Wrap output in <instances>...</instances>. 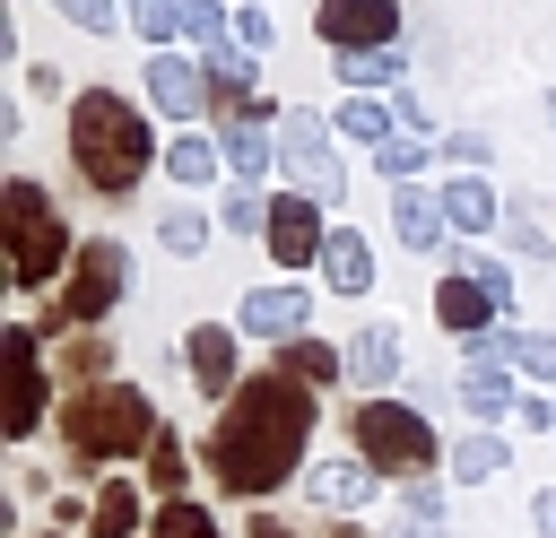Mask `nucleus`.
<instances>
[{
    "mask_svg": "<svg viewBox=\"0 0 556 538\" xmlns=\"http://www.w3.org/2000/svg\"><path fill=\"white\" fill-rule=\"evenodd\" d=\"M0 356H9V434H35L43 425V364H35V330H9L0 338Z\"/></svg>",
    "mask_w": 556,
    "mask_h": 538,
    "instance_id": "12",
    "label": "nucleus"
},
{
    "mask_svg": "<svg viewBox=\"0 0 556 538\" xmlns=\"http://www.w3.org/2000/svg\"><path fill=\"white\" fill-rule=\"evenodd\" d=\"M426 156H434V130H408V139H391V148H382V174H391V191H400V182H417V174H426Z\"/></svg>",
    "mask_w": 556,
    "mask_h": 538,
    "instance_id": "28",
    "label": "nucleus"
},
{
    "mask_svg": "<svg viewBox=\"0 0 556 538\" xmlns=\"http://www.w3.org/2000/svg\"><path fill=\"white\" fill-rule=\"evenodd\" d=\"M365 495H374L365 451H339V460H321V469H313V503H321V512H356Z\"/></svg>",
    "mask_w": 556,
    "mask_h": 538,
    "instance_id": "19",
    "label": "nucleus"
},
{
    "mask_svg": "<svg viewBox=\"0 0 556 538\" xmlns=\"http://www.w3.org/2000/svg\"><path fill=\"white\" fill-rule=\"evenodd\" d=\"M443 217H452V234H486V226H504V200L486 191V174H452L443 182Z\"/></svg>",
    "mask_w": 556,
    "mask_h": 538,
    "instance_id": "18",
    "label": "nucleus"
},
{
    "mask_svg": "<svg viewBox=\"0 0 556 538\" xmlns=\"http://www.w3.org/2000/svg\"><path fill=\"white\" fill-rule=\"evenodd\" d=\"M104 356H113L104 338H70V356H61V364H70V373H104Z\"/></svg>",
    "mask_w": 556,
    "mask_h": 538,
    "instance_id": "39",
    "label": "nucleus"
},
{
    "mask_svg": "<svg viewBox=\"0 0 556 538\" xmlns=\"http://www.w3.org/2000/svg\"><path fill=\"white\" fill-rule=\"evenodd\" d=\"M252 538H304L295 521H278V512H252Z\"/></svg>",
    "mask_w": 556,
    "mask_h": 538,
    "instance_id": "43",
    "label": "nucleus"
},
{
    "mask_svg": "<svg viewBox=\"0 0 556 538\" xmlns=\"http://www.w3.org/2000/svg\"><path fill=\"white\" fill-rule=\"evenodd\" d=\"M217 165H226L217 139H174V148H165V174H174V182H208Z\"/></svg>",
    "mask_w": 556,
    "mask_h": 538,
    "instance_id": "25",
    "label": "nucleus"
},
{
    "mask_svg": "<svg viewBox=\"0 0 556 538\" xmlns=\"http://www.w3.org/2000/svg\"><path fill=\"white\" fill-rule=\"evenodd\" d=\"M122 304V243H78L70 286H61V321H104Z\"/></svg>",
    "mask_w": 556,
    "mask_h": 538,
    "instance_id": "7",
    "label": "nucleus"
},
{
    "mask_svg": "<svg viewBox=\"0 0 556 538\" xmlns=\"http://www.w3.org/2000/svg\"><path fill=\"white\" fill-rule=\"evenodd\" d=\"M304 443H313V390L269 364V373H252V382L226 399V417L208 425V477H217L226 495H269V486L295 477Z\"/></svg>",
    "mask_w": 556,
    "mask_h": 538,
    "instance_id": "1",
    "label": "nucleus"
},
{
    "mask_svg": "<svg viewBox=\"0 0 556 538\" xmlns=\"http://www.w3.org/2000/svg\"><path fill=\"white\" fill-rule=\"evenodd\" d=\"M217 226H226V234H269V200H261V191H226V200H217Z\"/></svg>",
    "mask_w": 556,
    "mask_h": 538,
    "instance_id": "30",
    "label": "nucleus"
},
{
    "mask_svg": "<svg viewBox=\"0 0 556 538\" xmlns=\"http://www.w3.org/2000/svg\"><path fill=\"white\" fill-rule=\"evenodd\" d=\"M61 434L78 460H122V451H156V399L130 382H87L61 408Z\"/></svg>",
    "mask_w": 556,
    "mask_h": 538,
    "instance_id": "3",
    "label": "nucleus"
},
{
    "mask_svg": "<svg viewBox=\"0 0 556 538\" xmlns=\"http://www.w3.org/2000/svg\"><path fill=\"white\" fill-rule=\"evenodd\" d=\"M513 364L530 382H556V330H513Z\"/></svg>",
    "mask_w": 556,
    "mask_h": 538,
    "instance_id": "31",
    "label": "nucleus"
},
{
    "mask_svg": "<svg viewBox=\"0 0 556 538\" xmlns=\"http://www.w3.org/2000/svg\"><path fill=\"white\" fill-rule=\"evenodd\" d=\"M400 52H339V87H356V95H374V87H400Z\"/></svg>",
    "mask_w": 556,
    "mask_h": 538,
    "instance_id": "23",
    "label": "nucleus"
},
{
    "mask_svg": "<svg viewBox=\"0 0 556 538\" xmlns=\"http://www.w3.org/2000/svg\"><path fill=\"white\" fill-rule=\"evenodd\" d=\"M391 121H400V113L374 104V95H348V104H339V139H374V156L391 148Z\"/></svg>",
    "mask_w": 556,
    "mask_h": 538,
    "instance_id": "24",
    "label": "nucleus"
},
{
    "mask_svg": "<svg viewBox=\"0 0 556 538\" xmlns=\"http://www.w3.org/2000/svg\"><path fill=\"white\" fill-rule=\"evenodd\" d=\"M513 417H521V425H530V434H556V399H521V408H513Z\"/></svg>",
    "mask_w": 556,
    "mask_h": 538,
    "instance_id": "41",
    "label": "nucleus"
},
{
    "mask_svg": "<svg viewBox=\"0 0 556 538\" xmlns=\"http://www.w3.org/2000/svg\"><path fill=\"white\" fill-rule=\"evenodd\" d=\"M278 373H295V382L313 390V382H339V373H348V356H339L330 338H313V330H304L295 347H278Z\"/></svg>",
    "mask_w": 556,
    "mask_h": 538,
    "instance_id": "21",
    "label": "nucleus"
},
{
    "mask_svg": "<svg viewBox=\"0 0 556 538\" xmlns=\"http://www.w3.org/2000/svg\"><path fill=\"white\" fill-rule=\"evenodd\" d=\"M52 9H61L70 26H87V35H113V26H122V9H113V0H52Z\"/></svg>",
    "mask_w": 556,
    "mask_h": 538,
    "instance_id": "36",
    "label": "nucleus"
},
{
    "mask_svg": "<svg viewBox=\"0 0 556 538\" xmlns=\"http://www.w3.org/2000/svg\"><path fill=\"white\" fill-rule=\"evenodd\" d=\"M182 373H191L200 390H226V399H235V390H243V382H235V330L200 321V330L182 338Z\"/></svg>",
    "mask_w": 556,
    "mask_h": 538,
    "instance_id": "15",
    "label": "nucleus"
},
{
    "mask_svg": "<svg viewBox=\"0 0 556 538\" xmlns=\"http://www.w3.org/2000/svg\"><path fill=\"white\" fill-rule=\"evenodd\" d=\"M148 486H165V495L182 486V451H174L165 434H156V451H148ZM174 503H182V495H174Z\"/></svg>",
    "mask_w": 556,
    "mask_h": 538,
    "instance_id": "37",
    "label": "nucleus"
},
{
    "mask_svg": "<svg viewBox=\"0 0 556 538\" xmlns=\"http://www.w3.org/2000/svg\"><path fill=\"white\" fill-rule=\"evenodd\" d=\"M348 434H356V451H365V469L374 477H400V486H417L426 469H434V425L417 417V408H400V399H365L356 417H348Z\"/></svg>",
    "mask_w": 556,
    "mask_h": 538,
    "instance_id": "4",
    "label": "nucleus"
},
{
    "mask_svg": "<svg viewBox=\"0 0 556 538\" xmlns=\"http://www.w3.org/2000/svg\"><path fill=\"white\" fill-rule=\"evenodd\" d=\"M452 269H469V278H478V286H486L495 304H513V269H504L495 252H452Z\"/></svg>",
    "mask_w": 556,
    "mask_h": 538,
    "instance_id": "32",
    "label": "nucleus"
},
{
    "mask_svg": "<svg viewBox=\"0 0 556 538\" xmlns=\"http://www.w3.org/2000/svg\"><path fill=\"white\" fill-rule=\"evenodd\" d=\"M200 69H208V61L156 52V61H148V104H156L165 121H200V113H217V87H208Z\"/></svg>",
    "mask_w": 556,
    "mask_h": 538,
    "instance_id": "9",
    "label": "nucleus"
},
{
    "mask_svg": "<svg viewBox=\"0 0 556 538\" xmlns=\"http://www.w3.org/2000/svg\"><path fill=\"white\" fill-rule=\"evenodd\" d=\"M156 243L191 260V252H208V217H200V208H165V217H156Z\"/></svg>",
    "mask_w": 556,
    "mask_h": 538,
    "instance_id": "29",
    "label": "nucleus"
},
{
    "mask_svg": "<svg viewBox=\"0 0 556 538\" xmlns=\"http://www.w3.org/2000/svg\"><path fill=\"white\" fill-rule=\"evenodd\" d=\"M0 226H9V269H17V286H43L61 260H78L70 234H61V217H52V200H43V182H26V174L0 191Z\"/></svg>",
    "mask_w": 556,
    "mask_h": 538,
    "instance_id": "5",
    "label": "nucleus"
},
{
    "mask_svg": "<svg viewBox=\"0 0 556 538\" xmlns=\"http://www.w3.org/2000/svg\"><path fill=\"white\" fill-rule=\"evenodd\" d=\"M148 538H217V521H208V512H200V503H165V512H156V529H148Z\"/></svg>",
    "mask_w": 556,
    "mask_h": 538,
    "instance_id": "34",
    "label": "nucleus"
},
{
    "mask_svg": "<svg viewBox=\"0 0 556 538\" xmlns=\"http://www.w3.org/2000/svg\"><path fill=\"white\" fill-rule=\"evenodd\" d=\"M348 382H365V390H391L400 382V330L391 321H365L348 338Z\"/></svg>",
    "mask_w": 556,
    "mask_h": 538,
    "instance_id": "17",
    "label": "nucleus"
},
{
    "mask_svg": "<svg viewBox=\"0 0 556 538\" xmlns=\"http://www.w3.org/2000/svg\"><path fill=\"white\" fill-rule=\"evenodd\" d=\"M182 35H200V43L217 52V43H226V9H217V0H182Z\"/></svg>",
    "mask_w": 556,
    "mask_h": 538,
    "instance_id": "35",
    "label": "nucleus"
},
{
    "mask_svg": "<svg viewBox=\"0 0 556 538\" xmlns=\"http://www.w3.org/2000/svg\"><path fill=\"white\" fill-rule=\"evenodd\" d=\"M443 148H452V156H460V165H469V174H478V165H486V156H495V148H486V139H478V130H452V139H443Z\"/></svg>",
    "mask_w": 556,
    "mask_h": 538,
    "instance_id": "40",
    "label": "nucleus"
},
{
    "mask_svg": "<svg viewBox=\"0 0 556 538\" xmlns=\"http://www.w3.org/2000/svg\"><path fill=\"white\" fill-rule=\"evenodd\" d=\"M434 321H443L452 338H469V347H478L486 330H504V304H495L469 269H443V286H434Z\"/></svg>",
    "mask_w": 556,
    "mask_h": 538,
    "instance_id": "11",
    "label": "nucleus"
},
{
    "mask_svg": "<svg viewBox=\"0 0 556 538\" xmlns=\"http://www.w3.org/2000/svg\"><path fill=\"white\" fill-rule=\"evenodd\" d=\"M321 286H330V295H365V286H374V243H365L356 226H330V243H321Z\"/></svg>",
    "mask_w": 556,
    "mask_h": 538,
    "instance_id": "16",
    "label": "nucleus"
},
{
    "mask_svg": "<svg viewBox=\"0 0 556 538\" xmlns=\"http://www.w3.org/2000/svg\"><path fill=\"white\" fill-rule=\"evenodd\" d=\"M504 460H513V451H504L495 434H469V443H452V477H460V486H478V477H495Z\"/></svg>",
    "mask_w": 556,
    "mask_h": 538,
    "instance_id": "26",
    "label": "nucleus"
},
{
    "mask_svg": "<svg viewBox=\"0 0 556 538\" xmlns=\"http://www.w3.org/2000/svg\"><path fill=\"white\" fill-rule=\"evenodd\" d=\"M156 130H148V113L130 104V95H113V87H87L78 104H70V156H78V174L104 191V200H122V191H139V174H148V148Z\"/></svg>",
    "mask_w": 556,
    "mask_h": 538,
    "instance_id": "2",
    "label": "nucleus"
},
{
    "mask_svg": "<svg viewBox=\"0 0 556 538\" xmlns=\"http://www.w3.org/2000/svg\"><path fill=\"white\" fill-rule=\"evenodd\" d=\"M391 234H400L408 252H443V234H452V217H443V191H426V182H400V191H391Z\"/></svg>",
    "mask_w": 556,
    "mask_h": 538,
    "instance_id": "13",
    "label": "nucleus"
},
{
    "mask_svg": "<svg viewBox=\"0 0 556 538\" xmlns=\"http://www.w3.org/2000/svg\"><path fill=\"white\" fill-rule=\"evenodd\" d=\"M278 165L295 174V191H304V200H321V208H339V200H348V165L330 156V121H321V113H304V104H287V113H278Z\"/></svg>",
    "mask_w": 556,
    "mask_h": 538,
    "instance_id": "6",
    "label": "nucleus"
},
{
    "mask_svg": "<svg viewBox=\"0 0 556 538\" xmlns=\"http://www.w3.org/2000/svg\"><path fill=\"white\" fill-rule=\"evenodd\" d=\"M313 26H321L330 52H391L400 43V9L391 0H321Z\"/></svg>",
    "mask_w": 556,
    "mask_h": 538,
    "instance_id": "8",
    "label": "nucleus"
},
{
    "mask_svg": "<svg viewBox=\"0 0 556 538\" xmlns=\"http://www.w3.org/2000/svg\"><path fill=\"white\" fill-rule=\"evenodd\" d=\"M460 408H469V417H513L521 399H513L504 364H478V356H469V373H460Z\"/></svg>",
    "mask_w": 556,
    "mask_h": 538,
    "instance_id": "22",
    "label": "nucleus"
},
{
    "mask_svg": "<svg viewBox=\"0 0 556 538\" xmlns=\"http://www.w3.org/2000/svg\"><path fill=\"white\" fill-rule=\"evenodd\" d=\"M304 312H313L304 286H252V295H243V330H252V338H287V347H295V338H304Z\"/></svg>",
    "mask_w": 556,
    "mask_h": 538,
    "instance_id": "14",
    "label": "nucleus"
},
{
    "mask_svg": "<svg viewBox=\"0 0 556 538\" xmlns=\"http://www.w3.org/2000/svg\"><path fill=\"white\" fill-rule=\"evenodd\" d=\"M217 148H226V165H235L243 182H261V174H269V156H278V148H269V130H261V113L217 121Z\"/></svg>",
    "mask_w": 556,
    "mask_h": 538,
    "instance_id": "20",
    "label": "nucleus"
},
{
    "mask_svg": "<svg viewBox=\"0 0 556 538\" xmlns=\"http://www.w3.org/2000/svg\"><path fill=\"white\" fill-rule=\"evenodd\" d=\"M130 17H139L148 43H174L182 35V0H130Z\"/></svg>",
    "mask_w": 556,
    "mask_h": 538,
    "instance_id": "33",
    "label": "nucleus"
},
{
    "mask_svg": "<svg viewBox=\"0 0 556 538\" xmlns=\"http://www.w3.org/2000/svg\"><path fill=\"white\" fill-rule=\"evenodd\" d=\"M87 521H96V538H130L139 529V486H104Z\"/></svg>",
    "mask_w": 556,
    "mask_h": 538,
    "instance_id": "27",
    "label": "nucleus"
},
{
    "mask_svg": "<svg viewBox=\"0 0 556 538\" xmlns=\"http://www.w3.org/2000/svg\"><path fill=\"white\" fill-rule=\"evenodd\" d=\"M530 521H539V538H556V486H539V495H530Z\"/></svg>",
    "mask_w": 556,
    "mask_h": 538,
    "instance_id": "42",
    "label": "nucleus"
},
{
    "mask_svg": "<svg viewBox=\"0 0 556 538\" xmlns=\"http://www.w3.org/2000/svg\"><path fill=\"white\" fill-rule=\"evenodd\" d=\"M235 43H243V52H269V43H278L269 9H243V17H235Z\"/></svg>",
    "mask_w": 556,
    "mask_h": 538,
    "instance_id": "38",
    "label": "nucleus"
},
{
    "mask_svg": "<svg viewBox=\"0 0 556 538\" xmlns=\"http://www.w3.org/2000/svg\"><path fill=\"white\" fill-rule=\"evenodd\" d=\"M269 252H278V269H295V260H321V243H330V226H321V200H304V191H278L269 200V234H261Z\"/></svg>",
    "mask_w": 556,
    "mask_h": 538,
    "instance_id": "10",
    "label": "nucleus"
}]
</instances>
